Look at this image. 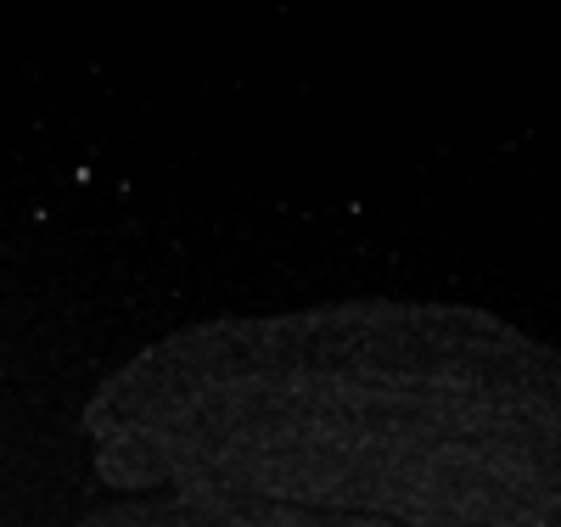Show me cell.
<instances>
[{
    "label": "cell",
    "mask_w": 561,
    "mask_h": 527,
    "mask_svg": "<svg viewBox=\"0 0 561 527\" xmlns=\"http://www.w3.org/2000/svg\"><path fill=\"white\" fill-rule=\"evenodd\" d=\"M118 494L399 527H561V348L460 303L354 298L169 331L90 393Z\"/></svg>",
    "instance_id": "obj_1"
},
{
    "label": "cell",
    "mask_w": 561,
    "mask_h": 527,
    "mask_svg": "<svg viewBox=\"0 0 561 527\" xmlns=\"http://www.w3.org/2000/svg\"><path fill=\"white\" fill-rule=\"evenodd\" d=\"M79 527H399L370 516H325L287 505H230V500H180V494H129L107 511H90Z\"/></svg>",
    "instance_id": "obj_2"
}]
</instances>
